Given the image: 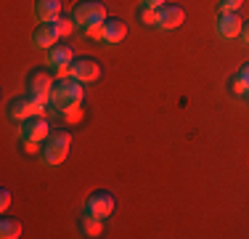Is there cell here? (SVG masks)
<instances>
[{
  "mask_svg": "<svg viewBox=\"0 0 249 239\" xmlns=\"http://www.w3.org/2000/svg\"><path fill=\"white\" fill-rule=\"evenodd\" d=\"M82 99H85V88H82L80 80H74V77H67V80H56V82H53L51 104L56 106L58 112L67 109L69 104H82Z\"/></svg>",
  "mask_w": 249,
  "mask_h": 239,
  "instance_id": "6da1fadb",
  "label": "cell"
},
{
  "mask_svg": "<svg viewBox=\"0 0 249 239\" xmlns=\"http://www.w3.org/2000/svg\"><path fill=\"white\" fill-rule=\"evenodd\" d=\"M69 146H72V136L67 130H51V136L43 141V157L45 165H61L69 154Z\"/></svg>",
  "mask_w": 249,
  "mask_h": 239,
  "instance_id": "7a4b0ae2",
  "label": "cell"
},
{
  "mask_svg": "<svg viewBox=\"0 0 249 239\" xmlns=\"http://www.w3.org/2000/svg\"><path fill=\"white\" fill-rule=\"evenodd\" d=\"M72 19L82 32H88V29H93V27L106 21V5L101 0H82V3L74 5Z\"/></svg>",
  "mask_w": 249,
  "mask_h": 239,
  "instance_id": "3957f363",
  "label": "cell"
},
{
  "mask_svg": "<svg viewBox=\"0 0 249 239\" xmlns=\"http://www.w3.org/2000/svg\"><path fill=\"white\" fill-rule=\"evenodd\" d=\"M45 109V101H40L37 96L27 93V96H16V99L8 101V117L14 122H24V120L35 117V115H43Z\"/></svg>",
  "mask_w": 249,
  "mask_h": 239,
  "instance_id": "277c9868",
  "label": "cell"
},
{
  "mask_svg": "<svg viewBox=\"0 0 249 239\" xmlns=\"http://www.w3.org/2000/svg\"><path fill=\"white\" fill-rule=\"evenodd\" d=\"M98 75H101V64L93 56H77L69 64V77H74L80 82H96Z\"/></svg>",
  "mask_w": 249,
  "mask_h": 239,
  "instance_id": "5b68a950",
  "label": "cell"
},
{
  "mask_svg": "<svg viewBox=\"0 0 249 239\" xmlns=\"http://www.w3.org/2000/svg\"><path fill=\"white\" fill-rule=\"evenodd\" d=\"M19 136H21V141H37V143H43L51 136V122L43 115H35V117H29V120L21 122Z\"/></svg>",
  "mask_w": 249,
  "mask_h": 239,
  "instance_id": "8992f818",
  "label": "cell"
},
{
  "mask_svg": "<svg viewBox=\"0 0 249 239\" xmlns=\"http://www.w3.org/2000/svg\"><path fill=\"white\" fill-rule=\"evenodd\" d=\"M53 77L45 69H32L27 75V91L32 96H37L40 101H51V91H53Z\"/></svg>",
  "mask_w": 249,
  "mask_h": 239,
  "instance_id": "52a82bcc",
  "label": "cell"
},
{
  "mask_svg": "<svg viewBox=\"0 0 249 239\" xmlns=\"http://www.w3.org/2000/svg\"><path fill=\"white\" fill-rule=\"evenodd\" d=\"M85 210L93 213L96 218H104L106 220L111 213H114V197H111L106 189L93 191V194L88 197V202H85Z\"/></svg>",
  "mask_w": 249,
  "mask_h": 239,
  "instance_id": "ba28073f",
  "label": "cell"
},
{
  "mask_svg": "<svg viewBox=\"0 0 249 239\" xmlns=\"http://www.w3.org/2000/svg\"><path fill=\"white\" fill-rule=\"evenodd\" d=\"M186 21V11L180 8V5H175V3H164L162 8H159V24L157 27L159 29H178L180 24Z\"/></svg>",
  "mask_w": 249,
  "mask_h": 239,
  "instance_id": "9c48e42d",
  "label": "cell"
},
{
  "mask_svg": "<svg viewBox=\"0 0 249 239\" xmlns=\"http://www.w3.org/2000/svg\"><path fill=\"white\" fill-rule=\"evenodd\" d=\"M74 61V51L72 45H64V43H56L53 48H48V53H45V64H48L51 69H61V67H69V64Z\"/></svg>",
  "mask_w": 249,
  "mask_h": 239,
  "instance_id": "30bf717a",
  "label": "cell"
},
{
  "mask_svg": "<svg viewBox=\"0 0 249 239\" xmlns=\"http://www.w3.org/2000/svg\"><path fill=\"white\" fill-rule=\"evenodd\" d=\"M241 27H244V19H241L236 11H231V14H220V19H217V35L225 38V40L239 38Z\"/></svg>",
  "mask_w": 249,
  "mask_h": 239,
  "instance_id": "8fae6325",
  "label": "cell"
},
{
  "mask_svg": "<svg viewBox=\"0 0 249 239\" xmlns=\"http://www.w3.org/2000/svg\"><path fill=\"white\" fill-rule=\"evenodd\" d=\"M35 19L43 24H53L61 16V0H35Z\"/></svg>",
  "mask_w": 249,
  "mask_h": 239,
  "instance_id": "7c38bea8",
  "label": "cell"
},
{
  "mask_svg": "<svg viewBox=\"0 0 249 239\" xmlns=\"http://www.w3.org/2000/svg\"><path fill=\"white\" fill-rule=\"evenodd\" d=\"M127 38V24L122 19H106L104 21V43L109 45H117Z\"/></svg>",
  "mask_w": 249,
  "mask_h": 239,
  "instance_id": "4fadbf2b",
  "label": "cell"
},
{
  "mask_svg": "<svg viewBox=\"0 0 249 239\" xmlns=\"http://www.w3.org/2000/svg\"><path fill=\"white\" fill-rule=\"evenodd\" d=\"M58 43V35H56V29H53V24H37V29L32 32V45L35 48H53Z\"/></svg>",
  "mask_w": 249,
  "mask_h": 239,
  "instance_id": "5bb4252c",
  "label": "cell"
},
{
  "mask_svg": "<svg viewBox=\"0 0 249 239\" xmlns=\"http://www.w3.org/2000/svg\"><path fill=\"white\" fill-rule=\"evenodd\" d=\"M80 231L85 237H101L104 234V218H96L93 213H82L80 215Z\"/></svg>",
  "mask_w": 249,
  "mask_h": 239,
  "instance_id": "9a60e30c",
  "label": "cell"
},
{
  "mask_svg": "<svg viewBox=\"0 0 249 239\" xmlns=\"http://www.w3.org/2000/svg\"><path fill=\"white\" fill-rule=\"evenodd\" d=\"M0 237L3 239H19L21 237V223L16 218H3L0 220Z\"/></svg>",
  "mask_w": 249,
  "mask_h": 239,
  "instance_id": "2e32d148",
  "label": "cell"
},
{
  "mask_svg": "<svg viewBox=\"0 0 249 239\" xmlns=\"http://www.w3.org/2000/svg\"><path fill=\"white\" fill-rule=\"evenodd\" d=\"M74 27H77V24H74L72 16H58V19L53 21V29H56L58 38H67V35H72Z\"/></svg>",
  "mask_w": 249,
  "mask_h": 239,
  "instance_id": "e0dca14e",
  "label": "cell"
},
{
  "mask_svg": "<svg viewBox=\"0 0 249 239\" xmlns=\"http://www.w3.org/2000/svg\"><path fill=\"white\" fill-rule=\"evenodd\" d=\"M138 21L141 24H149V27H157V24H159V8L141 5V8H138Z\"/></svg>",
  "mask_w": 249,
  "mask_h": 239,
  "instance_id": "ac0fdd59",
  "label": "cell"
},
{
  "mask_svg": "<svg viewBox=\"0 0 249 239\" xmlns=\"http://www.w3.org/2000/svg\"><path fill=\"white\" fill-rule=\"evenodd\" d=\"M61 115L67 117V122H77L82 120V104H69L67 109H61Z\"/></svg>",
  "mask_w": 249,
  "mask_h": 239,
  "instance_id": "d6986e66",
  "label": "cell"
},
{
  "mask_svg": "<svg viewBox=\"0 0 249 239\" xmlns=\"http://www.w3.org/2000/svg\"><path fill=\"white\" fill-rule=\"evenodd\" d=\"M244 0H217V11L220 14H231V11H239Z\"/></svg>",
  "mask_w": 249,
  "mask_h": 239,
  "instance_id": "ffe728a7",
  "label": "cell"
},
{
  "mask_svg": "<svg viewBox=\"0 0 249 239\" xmlns=\"http://www.w3.org/2000/svg\"><path fill=\"white\" fill-rule=\"evenodd\" d=\"M228 88H231V93H236V96H247V85H244V82H241L236 75L228 80Z\"/></svg>",
  "mask_w": 249,
  "mask_h": 239,
  "instance_id": "44dd1931",
  "label": "cell"
},
{
  "mask_svg": "<svg viewBox=\"0 0 249 239\" xmlns=\"http://www.w3.org/2000/svg\"><path fill=\"white\" fill-rule=\"evenodd\" d=\"M236 77H239V80L244 82V85H247V91H249V61H247V64H244V67H241L239 72H236Z\"/></svg>",
  "mask_w": 249,
  "mask_h": 239,
  "instance_id": "7402d4cb",
  "label": "cell"
},
{
  "mask_svg": "<svg viewBox=\"0 0 249 239\" xmlns=\"http://www.w3.org/2000/svg\"><path fill=\"white\" fill-rule=\"evenodd\" d=\"M8 205H11V191L8 189H3V194H0V210H8Z\"/></svg>",
  "mask_w": 249,
  "mask_h": 239,
  "instance_id": "603a6c76",
  "label": "cell"
},
{
  "mask_svg": "<svg viewBox=\"0 0 249 239\" xmlns=\"http://www.w3.org/2000/svg\"><path fill=\"white\" fill-rule=\"evenodd\" d=\"M141 5H149V8H162L164 0H141Z\"/></svg>",
  "mask_w": 249,
  "mask_h": 239,
  "instance_id": "cb8c5ba5",
  "label": "cell"
},
{
  "mask_svg": "<svg viewBox=\"0 0 249 239\" xmlns=\"http://www.w3.org/2000/svg\"><path fill=\"white\" fill-rule=\"evenodd\" d=\"M239 38L249 45V21H244V27H241V35H239Z\"/></svg>",
  "mask_w": 249,
  "mask_h": 239,
  "instance_id": "d4e9b609",
  "label": "cell"
},
{
  "mask_svg": "<svg viewBox=\"0 0 249 239\" xmlns=\"http://www.w3.org/2000/svg\"><path fill=\"white\" fill-rule=\"evenodd\" d=\"M247 99H249V91H247Z\"/></svg>",
  "mask_w": 249,
  "mask_h": 239,
  "instance_id": "484cf974",
  "label": "cell"
}]
</instances>
